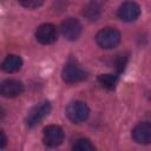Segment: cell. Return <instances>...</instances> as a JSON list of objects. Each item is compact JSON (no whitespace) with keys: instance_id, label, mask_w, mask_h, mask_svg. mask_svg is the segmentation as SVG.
I'll return each instance as SVG.
<instances>
[{"instance_id":"6da1fadb","label":"cell","mask_w":151,"mask_h":151,"mask_svg":"<svg viewBox=\"0 0 151 151\" xmlns=\"http://www.w3.org/2000/svg\"><path fill=\"white\" fill-rule=\"evenodd\" d=\"M122 39L120 32L113 27H105L100 29L96 35L97 44L104 50H111L119 45Z\"/></svg>"},{"instance_id":"7a4b0ae2","label":"cell","mask_w":151,"mask_h":151,"mask_svg":"<svg viewBox=\"0 0 151 151\" xmlns=\"http://www.w3.org/2000/svg\"><path fill=\"white\" fill-rule=\"evenodd\" d=\"M51 110H52V106L50 101H41L37 104L28 111L26 119H25L26 125L28 127H34L39 125L51 113Z\"/></svg>"},{"instance_id":"3957f363","label":"cell","mask_w":151,"mask_h":151,"mask_svg":"<svg viewBox=\"0 0 151 151\" xmlns=\"http://www.w3.org/2000/svg\"><path fill=\"white\" fill-rule=\"evenodd\" d=\"M66 117L74 124H80L85 122L90 116V109L84 101H71L65 110Z\"/></svg>"},{"instance_id":"277c9868","label":"cell","mask_w":151,"mask_h":151,"mask_svg":"<svg viewBox=\"0 0 151 151\" xmlns=\"http://www.w3.org/2000/svg\"><path fill=\"white\" fill-rule=\"evenodd\" d=\"M86 77L87 73L80 66H78L76 63L72 61L67 63L61 71V78L67 84H76L83 81L84 79H86Z\"/></svg>"},{"instance_id":"5b68a950","label":"cell","mask_w":151,"mask_h":151,"mask_svg":"<svg viewBox=\"0 0 151 151\" xmlns=\"http://www.w3.org/2000/svg\"><path fill=\"white\" fill-rule=\"evenodd\" d=\"M64 140V131L58 125H47L42 131V142L48 147L59 146Z\"/></svg>"},{"instance_id":"8992f818","label":"cell","mask_w":151,"mask_h":151,"mask_svg":"<svg viewBox=\"0 0 151 151\" xmlns=\"http://www.w3.org/2000/svg\"><path fill=\"white\" fill-rule=\"evenodd\" d=\"M117 15L120 20L125 22H132L139 18L140 7L133 1H125L119 6L117 11Z\"/></svg>"},{"instance_id":"52a82bcc","label":"cell","mask_w":151,"mask_h":151,"mask_svg":"<svg viewBox=\"0 0 151 151\" xmlns=\"http://www.w3.org/2000/svg\"><path fill=\"white\" fill-rule=\"evenodd\" d=\"M58 38V32L54 25L52 24H42L35 31V39L38 42L42 45H51Z\"/></svg>"},{"instance_id":"ba28073f","label":"cell","mask_w":151,"mask_h":151,"mask_svg":"<svg viewBox=\"0 0 151 151\" xmlns=\"http://www.w3.org/2000/svg\"><path fill=\"white\" fill-rule=\"evenodd\" d=\"M63 35L67 40H77L81 33V24L76 18H66L60 26Z\"/></svg>"},{"instance_id":"9c48e42d","label":"cell","mask_w":151,"mask_h":151,"mask_svg":"<svg viewBox=\"0 0 151 151\" xmlns=\"http://www.w3.org/2000/svg\"><path fill=\"white\" fill-rule=\"evenodd\" d=\"M131 136L137 144H142V145L151 144V123L149 122L139 123L132 130Z\"/></svg>"},{"instance_id":"30bf717a","label":"cell","mask_w":151,"mask_h":151,"mask_svg":"<svg viewBox=\"0 0 151 151\" xmlns=\"http://www.w3.org/2000/svg\"><path fill=\"white\" fill-rule=\"evenodd\" d=\"M24 92V84L15 79H6L1 83L0 93L5 98H14Z\"/></svg>"},{"instance_id":"8fae6325","label":"cell","mask_w":151,"mask_h":151,"mask_svg":"<svg viewBox=\"0 0 151 151\" xmlns=\"http://www.w3.org/2000/svg\"><path fill=\"white\" fill-rule=\"evenodd\" d=\"M21 66H22V59L17 54H8L1 64L2 70L7 73L18 72L21 68Z\"/></svg>"},{"instance_id":"7c38bea8","label":"cell","mask_w":151,"mask_h":151,"mask_svg":"<svg viewBox=\"0 0 151 151\" xmlns=\"http://www.w3.org/2000/svg\"><path fill=\"white\" fill-rule=\"evenodd\" d=\"M98 83L106 90H113L118 84V77L111 73L99 74L98 76Z\"/></svg>"},{"instance_id":"4fadbf2b","label":"cell","mask_w":151,"mask_h":151,"mask_svg":"<svg viewBox=\"0 0 151 151\" xmlns=\"http://www.w3.org/2000/svg\"><path fill=\"white\" fill-rule=\"evenodd\" d=\"M83 15H84L86 19L91 20V21L97 20V19L100 17V6H99L98 4H96V2L88 4V5L84 8V11H83Z\"/></svg>"},{"instance_id":"5bb4252c","label":"cell","mask_w":151,"mask_h":151,"mask_svg":"<svg viewBox=\"0 0 151 151\" xmlns=\"http://www.w3.org/2000/svg\"><path fill=\"white\" fill-rule=\"evenodd\" d=\"M73 150L74 151H94L96 147L94 145L90 142L87 138H80L73 144Z\"/></svg>"},{"instance_id":"9a60e30c","label":"cell","mask_w":151,"mask_h":151,"mask_svg":"<svg viewBox=\"0 0 151 151\" xmlns=\"http://www.w3.org/2000/svg\"><path fill=\"white\" fill-rule=\"evenodd\" d=\"M19 4L21 6H24L25 8H28V9H34V8H38L40 7L45 0H18Z\"/></svg>"},{"instance_id":"2e32d148","label":"cell","mask_w":151,"mask_h":151,"mask_svg":"<svg viewBox=\"0 0 151 151\" xmlns=\"http://www.w3.org/2000/svg\"><path fill=\"white\" fill-rule=\"evenodd\" d=\"M126 61H127V58L125 55H118L114 60V67L118 72H122L124 68H125V65H126Z\"/></svg>"},{"instance_id":"e0dca14e","label":"cell","mask_w":151,"mask_h":151,"mask_svg":"<svg viewBox=\"0 0 151 151\" xmlns=\"http://www.w3.org/2000/svg\"><path fill=\"white\" fill-rule=\"evenodd\" d=\"M1 147L4 149L5 146H6V142H7V138H6V134H5V132L4 131H1Z\"/></svg>"}]
</instances>
